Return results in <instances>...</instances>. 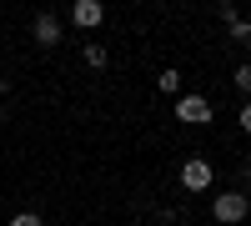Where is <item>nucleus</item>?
<instances>
[{"mask_svg":"<svg viewBox=\"0 0 251 226\" xmlns=\"http://www.w3.org/2000/svg\"><path fill=\"white\" fill-rule=\"evenodd\" d=\"M176 116L191 121V126H206V121H211V100H206V96H181L176 100Z\"/></svg>","mask_w":251,"mask_h":226,"instance_id":"obj_1","label":"nucleus"},{"mask_svg":"<svg viewBox=\"0 0 251 226\" xmlns=\"http://www.w3.org/2000/svg\"><path fill=\"white\" fill-rule=\"evenodd\" d=\"M181 186L186 191H206V186H211V161H186V166H181Z\"/></svg>","mask_w":251,"mask_h":226,"instance_id":"obj_2","label":"nucleus"},{"mask_svg":"<svg viewBox=\"0 0 251 226\" xmlns=\"http://www.w3.org/2000/svg\"><path fill=\"white\" fill-rule=\"evenodd\" d=\"M211 211H216V221H241V216H246V196H241V191H221Z\"/></svg>","mask_w":251,"mask_h":226,"instance_id":"obj_3","label":"nucleus"},{"mask_svg":"<svg viewBox=\"0 0 251 226\" xmlns=\"http://www.w3.org/2000/svg\"><path fill=\"white\" fill-rule=\"evenodd\" d=\"M71 20H75L80 30H91V25L106 20V5H100V0H75V5H71Z\"/></svg>","mask_w":251,"mask_h":226,"instance_id":"obj_4","label":"nucleus"},{"mask_svg":"<svg viewBox=\"0 0 251 226\" xmlns=\"http://www.w3.org/2000/svg\"><path fill=\"white\" fill-rule=\"evenodd\" d=\"M35 40H40V46H55V40H60V20H55L50 10L35 15Z\"/></svg>","mask_w":251,"mask_h":226,"instance_id":"obj_5","label":"nucleus"},{"mask_svg":"<svg viewBox=\"0 0 251 226\" xmlns=\"http://www.w3.org/2000/svg\"><path fill=\"white\" fill-rule=\"evenodd\" d=\"M156 86H161V96H176V91H181V71H161Z\"/></svg>","mask_w":251,"mask_h":226,"instance_id":"obj_6","label":"nucleus"},{"mask_svg":"<svg viewBox=\"0 0 251 226\" xmlns=\"http://www.w3.org/2000/svg\"><path fill=\"white\" fill-rule=\"evenodd\" d=\"M106 60H111V55H106V46H86V66H96V71H100Z\"/></svg>","mask_w":251,"mask_h":226,"instance_id":"obj_7","label":"nucleus"},{"mask_svg":"<svg viewBox=\"0 0 251 226\" xmlns=\"http://www.w3.org/2000/svg\"><path fill=\"white\" fill-rule=\"evenodd\" d=\"M231 40H241V46H251V20H236V25H231Z\"/></svg>","mask_w":251,"mask_h":226,"instance_id":"obj_8","label":"nucleus"},{"mask_svg":"<svg viewBox=\"0 0 251 226\" xmlns=\"http://www.w3.org/2000/svg\"><path fill=\"white\" fill-rule=\"evenodd\" d=\"M216 15L226 20V25H236V20H241V15H236V5H231V0H221V5H216Z\"/></svg>","mask_w":251,"mask_h":226,"instance_id":"obj_9","label":"nucleus"},{"mask_svg":"<svg viewBox=\"0 0 251 226\" xmlns=\"http://www.w3.org/2000/svg\"><path fill=\"white\" fill-rule=\"evenodd\" d=\"M236 86H241V91L251 96V66H241V71H236Z\"/></svg>","mask_w":251,"mask_h":226,"instance_id":"obj_10","label":"nucleus"},{"mask_svg":"<svg viewBox=\"0 0 251 226\" xmlns=\"http://www.w3.org/2000/svg\"><path fill=\"white\" fill-rule=\"evenodd\" d=\"M10 226H40V216H35V211H20V216H15Z\"/></svg>","mask_w":251,"mask_h":226,"instance_id":"obj_11","label":"nucleus"},{"mask_svg":"<svg viewBox=\"0 0 251 226\" xmlns=\"http://www.w3.org/2000/svg\"><path fill=\"white\" fill-rule=\"evenodd\" d=\"M241 131L251 136V106H241Z\"/></svg>","mask_w":251,"mask_h":226,"instance_id":"obj_12","label":"nucleus"},{"mask_svg":"<svg viewBox=\"0 0 251 226\" xmlns=\"http://www.w3.org/2000/svg\"><path fill=\"white\" fill-rule=\"evenodd\" d=\"M0 121H5V111H0Z\"/></svg>","mask_w":251,"mask_h":226,"instance_id":"obj_13","label":"nucleus"}]
</instances>
